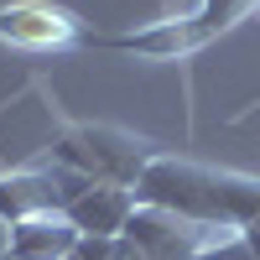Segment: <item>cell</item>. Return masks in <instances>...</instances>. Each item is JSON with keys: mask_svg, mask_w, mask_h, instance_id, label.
<instances>
[{"mask_svg": "<svg viewBox=\"0 0 260 260\" xmlns=\"http://www.w3.org/2000/svg\"><path fill=\"white\" fill-rule=\"evenodd\" d=\"M156 156H161L156 141L136 136V130H120V125H68L52 141V161L57 167H68L78 177H89V182L130 187V192H136L141 172Z\"/></svg>", "mask_w": 260, "mask_h": 260, "instance_id": "1", "label": "cell"}, {"mask_svg": "<svg viewBox=\"0 0 260 260\" xmlns=\"http://www.w3.org/2000/svg\"><path fill=\"white\" fill-rule=\"evenodd\" d=\"M136 203L141 208H161L182 224H198V229H213L219 224V203H213V167L203 161H187V156H161L141 172L136 182ZM224 229V224H219Z\"/></svg>", "mask_w": 260, "mask_h": 260, "instance_id": "2", "label": "cell"}, {"mask_svg": "<svg viewBox=\"0 0 260 260\" xmlns=\"http://www.w3.org/2000/svg\"><path fill=\"white\" fill-rule=\"evenodd\" d=\"M224 31L213 26L203 11L192 16H167V21H146L136 31H89L83 47L94 52H120V57H146V62H182L192 52H203L208 42H219Z\"/></svg>", "mask_w": 260, "mask_h": 260, "instance_id": "3", "label": "cell"}, {"mask_svg": "<svg viewBox=\"0 0 260 260\" xmlns=\"http://www.w3.org/2000/svg\"><path fill=\"white\" fill-rule=\"evenodd\" d=\"M89 187V177H78L68 167H21V172H6L0 177V224H26V219H42V213H62L78 192Z\"/></svg>", "mask_w": 260, "mask_h": 260, "instance_id": "4", "label": "cell"}, {"mask_svg": "<svg viewBox=\"0 0 260 260\" xmlns=\"http://www.w3.org/2000/svg\"><path fill=\"white\" fill-rule=\"evenodd\" d=\"M83 16L68 6H52V0H11L0 6V42L16 52H62L83 42Z\"/></svg>", "mask_w": 260, "mask_h": 260, "instance_id": "5", "label": "cell"}, {"mask_svg": "<svg viewBox=\"0 0 260 260\" xmlns=\"http://www.w3.org/2000/svg\"><path fill=\"white\" fill-rule=\"evenodd\" d=\"M125 245H136L141 260H192L203 245H198V224H182V219H172V213L161 208H141L130 213V224L120 234Z\"/></svg>", "mask_w": 260, "mask_h": 260, "instance_id": "6", "label": "cell"}, {"mask_svg": "<svg viewBox=\"0 0 260 260\" xmlns=\"http://www.w3.org/2000/svg\"><path fill=\"white\" fill-rule=\"evenodd\" d=\"M130 213H136V192H130V187L89 182L68 208H62V219H68L83 240H120L125 224H130Z\"/></svg>", "mask_w": 260, "mask_h": 260, "instance_id": "7", "label": "cell"}, {"mask_svg": "<svg viewBox=\"0 0 260 260\" xmlns=\"http://www.w3.org/2000/svg\"><path fill=\"white\" fill-rule=\"evenodd\" d=\"M83 234L62 219V213H42V219L11 224L6 234V260H68Z\"/></svg>", "mask_w": 260, "mask_h": 260, "instance_id": "8", "label": "cell"}, {"mask_svg": "<svg viewBox=\"0 0 260 260\" xmlns=\"http://www.w3.org/2000/svg\"><path fill=\"white\" fill-rule=\"evenodd\" d=\"M213 203H219V224L240 234L245 224L260 219V177H250V172H219V167H213Z\"/></svg>", "mask_w": 260, "mask_h": 260, "instance_id": "9", "label": "cell"}, {"mask_svg": "<svg viewBox=\"0 0 260 260\" xmlns=\"http://www.w3.org/2000/svg\"><path fill=\"white\" fill-rule=\"evenodd\" d=\"M68 260H141L136 245H125V240H78V250Z\"/></svg>", "mask_w": 260, "mask_h": 260, "instance_id": "10", "label": "cell"}, {"mask_svg": "<svg viewBox=\"0 0 260 260\" xmlns=\"http://www.w3.org/2000/svg\"><path fill=\"white\" fill-rule=\"evenodd\" d=\"M192 260H255V250L240 240V234H229V240H213V245H203Z\"/></svg>", "mask_w": 260, "mask_h": 260, "instance_id": "11", "label": "cell"}, {"mask_svg": "<svg viewBox=\"0 0 260 260\" xmlns=\"http://www.w3.org/2000/svg\"><path fill=\"white\" fill-rule=\"evenodd\" d=\"M240 240H245V245H250V250H255V260H260V219H255V224H245V229H240Z\"/></svg>", "mask_w": 260, "mask_h": 260, "instance_id": "12", "label": "cell"}, {"mask_svg": "<svg viewBox=\"0 0 260 260\" xmlns=\"http://www.w3.org/2000/svg\"><path fill=\"white\" fill-rule=\"evenodd\" d=\"M250 6H255V11H260V0H250Z\"/></svg>", "mask_w": 260, "mask_h": 260, "instance_id": "13", "label": "cell"}]
</instances>
